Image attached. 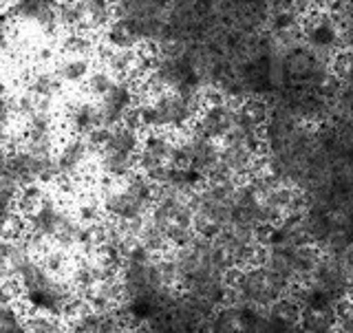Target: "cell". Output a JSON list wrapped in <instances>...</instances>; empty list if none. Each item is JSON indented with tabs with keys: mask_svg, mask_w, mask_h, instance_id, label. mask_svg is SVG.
Returning a JSON list of instances; mask_svg holds the SVG:
<instances>
[{
	"mask_svg": "<svg viewBox=\"0 0 353 333\" xmlns=\"http://www.w3.org/2000/svg\"><path fill=\"white\" fill-rule=\"evenodd\" d=\"M97 102V121L99 126H115L124 121L128 108L137 102L135 99V80L132 77H115L113 86L95 99Z\"/></svg>",
	"mask_w": 353,
	"mask_h": 333,
	"instance_id": "6da1fadb",
	"label": "cell"
},
{
	"mask_svg": "<svg viewBox=\"0 0 353 333\" xmlns=\"http://www.w3.org/2000/svg\"><path fill=\"white\" fill-rule=\"evenodd\" d=\"M93 157L91 148L84 137L73 135L71 139H66L60 148H55V161H58L60 168V176H71V179H77L80 172L86 168L88 159Z\"/></svg>",
	"mask_w": 353,
	"mask_h": 333,
	"instance_id": "7a4b0ae2",
	"label": "cell"
},
{
	"mask_svg": "<svg viewBox=\"0 0 353 333\" xmlns=\"http://www.w3.org/2000/svg\"><path fill=\"white\" fill-rule=\"evenodd\" d=\"M66 126L71 135L77 137H86L95 126H99L95 99H73L66 104Z\"/></svg>",
	"mask_w": 353,
	"mask_h": 333,
	"instance_id": "3957f363",
	"label": "cell"
},
{
	"mask_svg": "<svg viewBox=\"0 0 353 333\" xmlns=\"http://www.w3.org/2000/svg\"><path fill=\"white\" fill-rule=\"evenodd\" d=\"M22 141H55V117L53 110H33L25 117V126L20 130Z\"/></svg>",
	"mask_w": 353,
	"mask_h": 333,
	"instance_id": "277c9868",
	"label": "cell"
},
{
	"mask_svg": "<svg viewBox=\"0 0 353 333\" xmlns=\"http://www.w3.org/2000/svg\"><path fill=\"white\" fill-rule=\"evenodd\" d=\"M97 168L102 172V176H110V179L121 181V179H126L130 172H135L137 165H135V157H130V154L102 150L97 154Z\"/></svg>",
	"mask_w": 353,
	"mask_h": 333,
	"instance_id": "5b68a950",
	"label": "cell"
},
{
	"mask_svg": "<svg viewBox=\"0 0 353 333\" xmlns=\"http://www.w3.org/2000/svg\"><path fill=\"white\" fill-rule=\"evenodd\" d=\"M91 69H93V62L88 55H66L64 60H60L58 64H55L53 71L62 80V84L77 86V84L86 82Z\"/></svg>",
	"mask_w": 353,
	"mask_h": 333,
	"instance_id": "8992f818",
	"label": "cell"
},
{
	"mask_svg": "<svg viewBox=\"0 0 353 333\" xmlns=\"http://www.w3.org/2000/svg\"><path fill=\"white\" fill-rule=\"evenodd\" d=\"M139 146H141L139 128H132V126L124 124V121H119V124L110 126V137L106 141L104 150H113V152H121V154H130V157H135Z\"/></svg>",
	"mask_w": 353,
	"mask_h": 333,
	"instance_id": "52a82bcc",
	"label": "cell"
},
{
	"mask_svg": "<svg viewBox=\"0 0 353 333\" xmlns=\"http://www.w3.org/2000/svg\"><path fill=\"white\" fill-rule=\"evenodd\" d=\"M84 11H86V22H84V31L95 33V31H104L110 20L115 18V5L113 0H82Z\"/></svg>",
	"mask_w": 353,
	"mask_h": 333,
	"instance_id": "ba28073f",
	"label": "cell"
},
{
	"mask_svg": "<svg viewBox=\"0 0 353 333\" xmlns=\"http://www.w3.org/2000/svg\"><path fill=\"white\" fill-rule=\"evenodd\" d=\"M62 80L58 75H55L53 69H47V66H42L38 71H31L29 80H27V91L33 93L36 97H58L60 91H62Z\"/></svg>",
	"mask_w": 353,
	"mask_h": 333,
	"instance_id": "9c48e42d",
	"label": "cell"
},
{
	"mask_svg": "<svg viewBox=\"0 0 353 333\" xmlns=\"http://www.w3.org/2000/svg\"><path fill=\"white\" fill-rule=\"evenodd\" d=\"M55 18H58V25L62 31H75V29L84 31V22H86L84 3L82 0H60L58 7H55Z\"/></svg>",
	"mask_w": 353,
	"mask_h": 333,
	"instance_id": "30bf717a",
	"label": "cell"
},
{
	"mask_svg": "<svg viewBox=\"0 0 353 333\" xmlns=\"http://www.w3.org/2000/svg\"><path fill=\"white\" fill-rule=\"evenodd\" d=\"M139 58V47L137 49H113L104 62L106 69L115 77H132L135 80V66Z\"/></svg>",
	"mask_w": 353,
	"mask_h": 333,
	"instance_id": "8fae6325",
	"label": "cell"
},
{
	"mask_svg": "<svg viewBox=\"0 0 353 333\" xmlns=\"http://www.w3.org/2000/svg\"><path fill=\"white\" fill-rule=\"evenodd\" d=\"M137 239L143 243V248H146L150 254H154V256H161V254L170 250L168 236H165V228L152 223L150 219H146V223H143Z\"/></svg>",
	"mask_w": 353,
	"mask_h": 333,
	"instance_id": "7c38bea8",
	"label": "cell"
},
{
	"mask_svg": "<svg viewBox=\"0 0 353 333\" xmlns=\"http://www.w3.org/2000/svg\"><path fill=\"white\" fill-rule=\"evenodd\" d=\"M95 49V40L93 33L75 29V31H66L64 38L60 40V51L64 55H91Z\"/></svg>",
	"mask_w": 353,
	"mask_h": 333,
	"instance_id": "4fadbf2b",
	"label": "cell"
},
{
	"mask_svg": "<svg viewBox=\"0 0 353 333\" xmlns=\"http://www.w3.org/2000/svg\"><path fill=\"white\" fill-rule=\"evenodd\" d=\"M104 42L113 49H137L139 40L128 31V27L121 20L113 18L110 25L104 29Z\"/></svg>",
	"mask_w": 353,
	"mask_h": 333,
	"instance_id": "5bb4252c",
	"label": "cell"
},
{
	"mask_svg": "<svg viewBox=\"0 0 353 333\" xmlns=\"http://www.w3.org/2000/svg\"><path fill=\"white\" fill-rule=\"evenodd\" d=\"M25 325L27 331H36V333H58L66 329V323L62 318L42 312H31V316H25Z\"/></svg>",
	"mask_w": 353,
	"mask_h": 333,
	"instance_id": "9a60e30c",
	"label": "cell"
},
{
	"mask_svg": "<svg viewBox=\"0 0 353 333\" xmlns=\"http://www.w3.org/2000/svg\"><path fill=\"white\" fill-rule=\"evenodd\" d=\"M113 82H115V75L110 73L106 66H97V69H91L84 84H86L88 95H91L93 99H99L110 86H113Z\"/></svg>",
	"mask_w": 353,
	"mask_h": 333,
	"instance_id": "2e32d148",
	"label": "cell"
},
{
	"mask_svg": "<svg viewBox=\"0 0 353 333\" xmlns=\"http://www.w3.org/2000/svg\"><path fill=\"white\" fill-rule=\"evenodd\" d=\"M0 331H3V333H22V331H27L25 316L20 314V309L16 305L0 303Z\"/></svg>",
	"mask_w": 353,
	"mask_h": 333,
	"instance_id": "e0dca14e",
	"label": "cell"
},
{
	"mask_svg": "<svg viewBox=\"0 0 353 333\" xmlns=\"http://www.w3.org/2000/svg\"><path fill=\"white\" fill-rule=\"evenodd\" d=\"M75 219L80 221V223H95V221H99L104 216V212H102V205H99V199L97 196H82V201L77 203V208H75Z\"/></svg>",
	"mask_w": 353,
	"mask_h": 333,
	"instance_id": "ac0fdd59",
	"label": "cell"
},
{
	"mask_svg": "<svg viewBox=\"0 0 353 333\" xmlns=\"http://www.w3.org/2000/svg\"><path fill=\"white\" fill-rule=\"evenodd\" d=\"M40 263L49 274L58 276L69 268V256H66V250H60V248L58 250H44Z\"/></svg>",
	"mask_w": 353,
	"mask_h": 333,
	"instance_id": "d6986e66",
	"label": "cell"
},
{
	"mask_svg": "<svg viewBox=\"0 0 353 333\" xmlns=\"http://www.w3.org/2000/svg\"><path fill=\"white\" fill-rule=\"evenodd\" d=\"M165 236H168L170 248H183V245H188V243L192 241L194 230L192 228H181L176 223H168V225H165Z\"/></svg>",
	"mask_w": 353,
	"mask_h": 333,
	"instance_id": "ffe728a7",
	"label": "cell"
},
{
	"mask_svg": "<svg viewBox=\"0 0 353 333\" xmlns=\"http://www.w3.org/2000/svg\"><path fill=\"white\" fill-rule=\"evenodd\" d=\"M108 137H110V126H95V128L84 137L86 143H88V148H91V152H93V157H97V154L106 148Z\"/></svg>",
	"mask_w": 353,
	"mask_h": 333,
	"instance_id": "44dd1931",
	"label": "cell"
},
{
	"mask_svg": "<svg viewBox=\"0 0 353 333\" xmlns=\"http://www.w3.org/2000/svg\"><path fill=\"white\" fill-rule=\"evenodd\" d=\"M20 296H22L20 283L14 279V276H9V279L0 281V303L16 305V303H20Z\"/></svg>",
	"mask_w": 353,
	"mask_h": 333,
	"instance_id": "7402d4cb",
	"label": "cell"
},
{
	"mask_svg": "<svg viewBox=\"0 0 353 333\" xmlns=\"http://www.w3.org/2000/svg\"><path fill=\"white\" fill-rule=\"evenodd\" d=\"M53 55H55V49L51 47V44H44V47H40L36 51V62L38 64H49L53 60Z\"/></svg>",
	"mask_w": 353,
	"mask_h": 333,
	"instance_id": "603a6c76",
	"label": "cell"
},
{
	"mask_svg": "<svg viewBox=\"0 0 353 333\" xmlns=\"http://www.w3.org/2000/svg\"><path fill=\"white\" fill-rule=\"evenodd\" d=\"M11 93H9V86H7V82H3L0 80V99H7Z\"/></svg>",
	"mask_w": 353,
	"mask_h": 333,
	"instance_id": "cb8c5ba5",
	"label": "cell"
}]
</instances>
